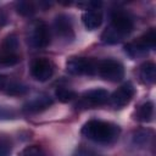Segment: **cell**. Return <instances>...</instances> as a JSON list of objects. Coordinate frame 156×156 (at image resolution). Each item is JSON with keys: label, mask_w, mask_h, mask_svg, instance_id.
<instances>
[{"label": "cell", "mask_w": 156, "mask_h": 156, "mask_svg": "<svg viewBox=\"0 0 156 156\" xmlns=\"http://www.w3.org/2000/svg\"><path fill=\"white\" fill-rule=\"evenodd\" d=\"M132 17L123 10H115L111 15V24L101 34V41L105 44H117L133 30Z\"/></svg>", "instance_id": "1"}, {"label": "cell", "mask_w": 156, "mask_h": 156, "mask_svg": "<svg viewBox=\"0 0 156 156\" xmlns=\"http://www.w3.org/2000/svg\"><path fill=\"white\" fill-rule=\"evenodd\" d=\"M119 127L112 122L101 121V119H90L88 121L83 128L82 134L99 144H111L118 139Z\"/></svg>", "instance_id": "2"}, {"label": "cell", "mask_w": 156, "mask_h": 156, "mask_svg": "<svg viewBox=\"0 0 156 156\" xmlns=\"http://www.w3.org/2000/svg\"><path fill=\"white\" fill-rule=\"evenodd\" d=\"M27 39L29 45L33 48L37 49L46 48L50 44V30L48 24L41 20L33 21L28 27Z\"/></svg>", "instance_id": "3"}, {"label": "cell", "mask_w": 156, "mask_h": 156, "mask_svg": "<svg viewBox=\"0 0 156 156\" xmlns=\"http://www.w3.org/2000/svg\"><path fill=\"white\" fill-rule=\"evenodd\" d=\"M155 46H156V32L154 28H151L141 37H139L135 41L127 44L124 46V50L130 57H136L146 54L149 50H154Z\"/></svg>", "instance_id": "4"}, {"label": "cell", "mask_w": 156, "mask_h": 156, "mask_svg": "<svg viewBox=\"0 0 156 156\" xmlns=\"http://www.w3.org/2000/svg\"><path fill=\"white\" fill-rule=\"evenodd\" d=\"M66 69L73 76H94L98 72V61L89 57H72L66 62Z\"/></svg>", "instance_id": "5"}, {"label": "cell", "mask_w": 156, "mask_h": 156, "mask_svg": "<svg viewBox=\"0 0 156 156\" xmlns=\"http://www.w3.org/2000/svg\"><path fill=\"white\" fill-rule=\"evenodd\" d=\"M102 79L108 82H119L124 77V68L123 66L112 58H105L98 61V72Z\"/></svg>", "instance_id": "6"}, {"label": "cell", "mask_w": 156, "mask_h": 156, "mask_svg": "<svg viewBox=\"0 0 156 156\" xmlns=\"http://www.w3.org/2000/svg\"><path fill=\"white\" fill-rule=\"evenodd\" d=\"M108 99H110V95H108L107 90H105V89H93V90L85 91L80 96V100L77 104V106L83 107V108H87V107L89 108V107H93V106H100V105L106 104L108 101Z\"/></svg>", "instance_id": "7"}, {"label": "cell", "mask_w": 156, "mask_h": 156, "mask_svg": "<svg viewBox=\"0 0 156 156\" xmlns=\"http://www.w3.org/2000/svg\"><path fill=\"white\" fill-rule=\"evenodd\" d=\"M54 73V65L50 60L40 57L35 58L30 65V74L39 82H46Z\"/></svg>", "instance_id": "8"}, {"label": "cell", "mask_w": 156, "mask_h": 156, "mask_svg": "<svg viewBox=\"0 0 156 156\" xmlns=\"http://www.w3.org/2000/svg\"><path fill=\"white\" fill-rule=\"evenodd\" d=\"M54 28L56 34L66 41H72L74 39V30L71 18L67 15H57L54 21Z\"/></svg>", "instance_id": "9"}, {"label": "cell", "mask_w": 156, "mask_h": 156, "mask_svg": "<svg viewBox=\"0 0 156 156\" xmlns=\"http://www.w3.org/2000/svg\"><path fill=\"white\" fill-rule=\"evenodd\" d=\"M134 88L130 83H127L122 87H119L111 96H110V102L115 108H122L126 105L129 104L132 98L134 96Z\"/></svg>", "instance_id": "10"}, {"label": "cell", "mask_w": 156, "mask_h": 156, "mask_svg": "<svg viewBox=\"0 0 156 156\" xmlns=\"http://www.w3.org/2000/svg\"><path fill=\"white\" fill-rule=\"evenodd\" d=\"M51 105H52V99L49 95L41 94V95L34 96L33 99L27 101L23 105V111L27 113H37V112L46 110Z\"/></svg>", "instance_id": "11"}, {"label": "cell", "mask_w": 156, "mask_h": 156, "mask_svg": "<svg viewBox=\"0 0 156 156\" xmlns=\"http://www.w3.org/2000/svg\"><path fill=\"white\" fill-rule=\"evenodd\" d=\"M82 21L88 30L98 29L102 23V13L99 10H88L83 13Z\"/></svg>", "instance_id": "12"}, {"label": "cell", "mask_w": 156, "mask_h": 156, "mask_svg": "<svg viewBox=\"0 0 156 156\" xmlns=\"http://www.w3.org/2000/svg\"><path fill=\"white\" fill-rule=\"evenodd\" d=\"M140 78L146 84H154L156 80V66L154 62H145L140 66Z\"/></svg>", "instance_id": "13"}, {"label": "cell", "mask_w": 156, "mask_h": 156, "mask_svg": "<svg viewBox=\"0 0 156 156\" xmlns=\"http://www.w3.org/2000/svg\"><path fill=\"white\" fill-rule=\"evenodd\" d=\"M18 39L17 35L11 33L6 35L0 44V54H17Z\"/></svg>", "instance_id": "14"}, {"label": "cell", "mask_w": 156, "mask_h": 156, "mask_svg": "<svg viewBox=\"0 0 156 156\" xmlns=\"http://www.w3.org/2000/svg\"><path fill=\"white\" fill-rule=\"evenodd\" d=\"M154 116V104L151 101H146L139 106L136 111V119L140 122H150Z\"/></svg>", "instance_id": "15"}, {"label": "cell", "mask_w": 156, "mask_h": 156, "mask_svg": "<svg viewBox=\"0 0 156 156\" xmlns=\"http://www.w3.org/2000/svg\"><path fill=\"white\" fill-rule=\"evenodd\" d=\"M28 91V87L18 83V82H7V85L4 90L5 94L11 95V96H20V95H24Z\"/></svg>", "instance_id": "16"}, {"label": "cell", "mask_w": 156, "mask_h": 156, "mask_svg": "<svg viewBox=\"0 0 156 156\" xmlns=\"http://www.w3.org/2000/svg\"><path fill=\"white\" fill-rule=\"evenodd\" d=\"M18 156H49V154L40 145H29L21 150Z\"/></svg>", "instance_id": "17"}, {"label": "cell", "mask_w": 156, "mask_h": 156, "mask_svg": "<svg viewBox=\"0 0 156 156\" xmlns=\"http://www.w3.org/2000/svg\"><path fill=\"white\" fill-rule=\"evenodd\" d=\"M55 96L61 102H68V101H71L76 98V93L73 90L68 89V88L61 87V88H57L55 90Z\"/></svg>", "instance_id": "18"}, {"label": "cell", "mask_w": 156, "mask_h": 156, "mask_svg": "<svg viewBox=\"0 0 156 156\" xmlns=\"http://www.w3.org/2000/svg\"><path fill=\"white\" fill-rule=\"evenodd\" d=\"M21 61L18 54H0V66H15Z\"/></svg>", "instance_id": "19"}, {"label": "cell", "mask_w": 156, "mask_h": 156, "mask_svg": "<svg viewBox=\"0 0 156 156\" xmlns=\"http://www.w3.org/2000/svg\"><path fill=\"white\" fill-rule=\"evenodd\" d=\"M16 10L22 16H30L35 11L34 5L32 2H29V1H18L16 4Z\"/></svg>", "instance_id": "20"}, {"label": "cell", "mask_w": 156, "mask_h": 156, "mask_svg": "<svg viewBox=\"0 0 156 156\" xmlns=\"http://www.w3.org/2000/svg\"><path fill=\"white\" fill-rule=\"evenodd\" d=\"M16 117V112L7 107V106H0V119H13Z\"/></svg>", "instance_id": "21"}, {"label": "cell", "mask_w": 156, "mask_h": 156, "mask_svg": "<svg viewBox=\"0 0 156 156\" xmlns=\"http://www.w3.org/2000/svg\"><path fill=\"white\" fill-rule=\"evenodd\" d=\"M147 140H149V135L145 132H139L134 136V143L135 144H144V143H147Z\"/></svg>", "instance_id": "22"}, {"label": "cell", "mask_w": 156, "mask_h": 156, "mask_svg": "<svg viewBox=\"0 0 156 156\" xmlns=\"http://www.w3.org/2000/svg\"><path fill=\"white\" fill-rule=\"evenodd\" d=\"M11 149H10V144L7 141L1 140L0 141V156H10Z\"/></svg>", "instance_id": "23"}, {"label": "cell", "mask_w": 156, "mask_h": 156, "mask_svg": "<svg viewBox=\"0 0 156 156\" xmlns=\"http://www.w3.org/2000/svg\"><path fill=\"white\" fill-rule=\"evenodd\" d=\"M74 156H99V155H95L94 152H91L89 150H78Z\"/></svg>", "instance_id": "24"}, {"label": "cell", "mask_w": 156, "mask_h": 156, "mask_svg": "<svg viewBox=\"0 0 156 156\" xmlns=\"http://www.w3.org/2000/svg\"><path fill=\"white\" fill-rule=\"evenodd\" d=\"M7 78L4 76V74H0V91H4L6 85H7Z\"/></svg>", "instance_id": "25"}]
</instances>
